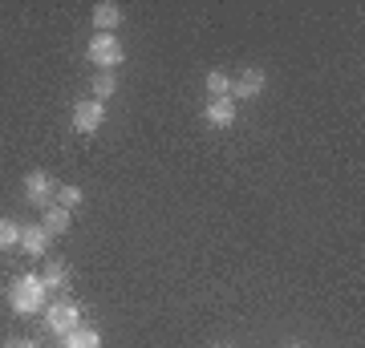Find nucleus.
Wrapping results in <instances>:
<instances>
[{"label": "nucleus", "mask_w": 365, "mask_h": 348, "mask_svg": "<svg viewBox=\"0 0 365 348\" xmlns=\"http://www.w3.org/2000/svg\"><path fill=\"white\" fill-rule=\"evenodd\" d=\"M9 304H13L16 316H37V312H45V304H49V288H45L41 275H21V280L9 288Z\"/></svg>", "instance_id": "1"}, {"label": "nucleus", "mask_w": 365, "mask_h": 348, "mask_svg": "<svg viewBox=\"0 0 365 348\" xmlns=\"http://www.w3.org/2000/svg\"><path fill=\"white\" fill-rule=\"evenodd\" d=\"M45 328L53 336H69L73 328H81V308L78 304H69V300H53L45 304Z\"/></svg>", "instance_id": "2"}, {"label": "nucleus", "mask_w": 365, "mask_h": 348, "mask_svg": "<svg viewBox=\"0 0 365 348\" xmlns=\"http://www.w3.org/2000/svg\"><path fill=\"white\" fill-rule=\"evenodd\" d=\"M86 57H90L98 69H110V73H114L118 65H122V41H118L114 33H93Z\"/></svg>", "instance_id": "3"}, {"label": "nucleus", "mask_w": 365, "mask_h": 348, "mask_svg": "<svg viewBox=\"0 0 365 348\" xmlns=\"http://www.w3.org/2000/svg\"><path fill=\"white\" fill-rule=\"evenodd\" d=\"M102 122H106V105L102 102L86 97V102L73 105V130H78V134H98Z\"/></svg>", "instance_id": "4"}, {"label": "nucleus", "mask_w": 365, "mask_h": 348, "mask_svg": "<svg viewBox=\"0 0 365 348\" xmlns=\"http://www.w3.org/2000/svg\"><path fill=\"white\" fill-rule=\"evenodd\" d=\"M25 194H29V203H33V206H49L53 194H57V182H53L49 170H29Z\"/></svg>", "instance_id": "5"}, {"label": "nucleus", "mask_w": 365, "mask_h": 348, "mask_svg": "<svg viewBox=\"0 0 365 348\" xmlns=\"http://www.w3.org/2000/svg\"><path fill=\"white\" fill-rule=\"evenodd\" d=\"M264 85H268L264 69H244V73L232 81V102H235V97H260Z\"/></svg>", "instance_id": "6"}, {"label": "nucleus", "mask_w": 365, "mask_h": 348, "mask_svg": "<svg viewBox=\"0 0 365 348\" xmlns=\"http://www.w3.org/2000/svg\"><path fill=\"white\" fill-rule=\"evenodd\" d=\"M21 251L25 255H45V247H49V231L41 227V223H29V227H21Z\"/></svg>", "instance_id": "7"}, {"label": "nucleus", "mask_w": 365, "mask_h": 348, "mask_svg": "<svg viewBox=\"0 0 365 348\" xmlns=\"http://www.w3.org/2000/svg\"><path fill=\"white\" fill-rule=\"evenodd\" d=\"M203 117H207L215 130L232 126V122H235V102H232V97H211L207 110H203Z\"/></svg>", "instance_id": "8"}, {"label": "nucleus", "mask_w": 365, "mask_h": 348, "mask_svg": "<svg viewBox=\"0 0 365 348\" xmlns=\"http://www.w3.org/2000/svg\"><path fill=\"white\" fill-rule=\"evenodd\" d=\"M93 25H98V33H114L122 25V4H114V0L93 4Z\"/></svg>", "instance_id": "9"}, {"label": "nucleus", "mask_w": 365, "mask_h": 348, "mask_svg": "<svg viewBox=\"0 0 365 348\" xmlns=\"http://www.w3.org/2000/svg\"><path fill=\"white\" fill-rule=\"evenodd\" d=\"M69 223H73V219H69L66 206H57V203L45 206V219H41V227L49 231V239H53V235H66V231H69Z\"/></svg>", "instance_id": "10"}, {"label": "nucleus", "mask_w": 365, "mask_h": 348, "mask_svg": "<svg viewBox=\"0 0 365 348\" xmlns=\"http://www.w3.org/2000/svg\"><path fill=\"white\" fill-rule=\"evenodd\" d=\"M61 348H102V332L98 328H73L69 336H61Z\"/></svg>", "instance_id": "11"}, {"label": "nucleus", "mask_w": 365, "mask_h": 348, "mask_svg": "<svg viewBox=\"0 0 365 348\" xmlns=\"http://www.w3.org/2000/svg\"><path fill=\"white\" fill-rule=\"evenodd\" d=\"M41 280H45V288H49V292H61V288H69V268L61 263V259H49V263H45V271H41Z\"/></svg>", "instance_id": "12"}, {"label": "nucleus", "mask_w": 365, "mask_h": 348, "mask_svg": "<svg viewBox=\"0 0 365 348\" xmlns=\"http://www.w3.org/2000/svg\"><path fill=\"white\" fill-rule=\"evenodd\" d=\"M93 102H102L106 105V97H114L118 93V73H110V69H98V78H93Z\"/></svg>", "instance_id": "13"}, {"label": "nucleus", "mask_w": 365, "mask_h": 348, "mask_svg": "<svg viewBox=\"0 0 365 348\" xmlns=\"http://www.w3.org/2000/svg\"><path fill=\"white\" fill-rule=\"evenodd\" d=\"M207 93L211 97H232V78L223 69H211L207 73Z\"/></svg>", "instance_id": "14"}, {"label": "nucleus", "mask_w": 365, "mask_h": 348, "mask_svg": "<svg viewBox=\"0 0 365 348\" xmlns=\"http://www.w3.org/2000/svg\"><path fill=\"white\" fill-rule=\"evenodd\" d=\"M16 243H21V223L0 219V251H13Z\"/></svg>", "instance_id": "15"}, {"label": "nucleus", "mask_w": 365, "mask_h": 348, "mask_svg": "<svg viewBox=\"0 0 365 348\" xmlns=\"http://www.w3.org/2000/svg\"><path fill=\"white\" fill-rule=\"evenodd\" d=\"M81 199H86V191H81V186H73V182H66V186H57V206H66V211H73V206H81Z\"/></svg>", "instance_id": "16"}, {"label": "nucleus", "mask_w": 365, "mask_h": 348, "mask_svg": "<svg viewBox=\"0 0 365 348\" xmlns=\"http://www.w3.org/2000/svg\"><path fill=\"white\" fill-rule=\"evenodd\" d=\"M4 348H41V344H37V340H9Z\"/></svg>", "instance_id": "17"}, {"label": "nucleus", "mask_w": 365, "mask_h": 348, "mask_svg": "<svg viewBox=\"0 0 365 348\" xmlns=\"http://www.w3.org/2000/svg\"><path fill=\"white\" fill-rule=\"evenodd\" d=\"M288 348H304V344H288Z\"/></svg>", "instance_id": "18"}]
</instances>
